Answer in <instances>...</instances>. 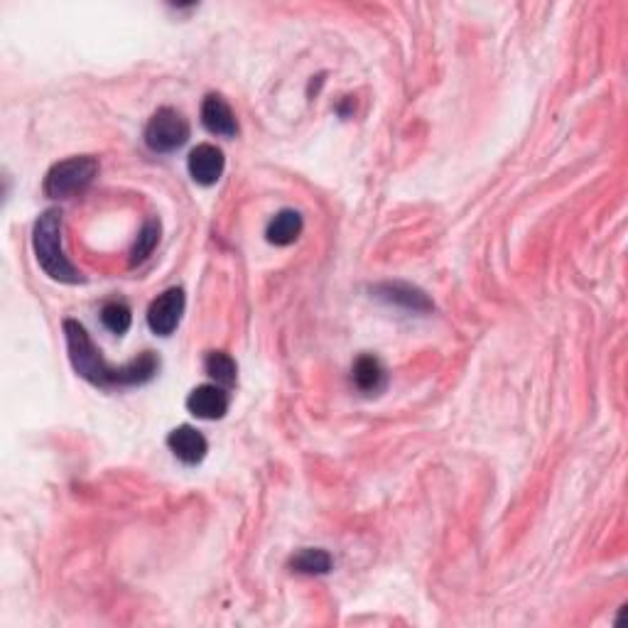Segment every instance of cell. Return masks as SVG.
<instances>
[{
	"instance_id": "obj_1",
	"label": "cell",
	"mask_w": 628,
	"mask_h": 628,
	"mask_svg": "<svg viewBox=\"0 0 628 628\" xmlns=\"http://www.w3.org/2000/svg\"><path fill=\"white\" fill-rule=\"evenodd\" d=\"M64 337H67L69 361H72L74 371L91 386L106 388V391L108 388L143 386V383L153 381L157 371H160V359L153 351H143L138 359L123 366H108L104 356H101V349L91 341L84 324H79L77 319L64 322Z\"/></svg>"
},
{
	"instance_id": "obj_2",
	"label": "cell",
	"mask_w": 628,
	"mask_h": 628,
	"mask_svg": "<svg viewBox=\"0 0 628 628\" xmlns=\"http://www.w3.org/2000/svg\"><path fill=\"white\" fill-rule=\"evenodd\" d=\"M62 229L64 219L59 209H47L40 219L35 221V229H32V248H35V258L40 263V268L50 275L52 280L59 283L77 285L84 283L77 265L67 258L62 246Z\"/></svg>"
},
{
	"instance_id": "obj_3",
	"label": "cell",
	"mask_w": 628,
	"mask_h": 628,
	"mask_svg": "<svg viewBox=\"0 0 628 628\" xmlns=\"http://www.w3.org/2000/svg\"><path fill=\"white\" fill-rule=\"evenodd\" d=\"M99 175V160L91 155H77L69 157V160L57 162V165L50 167L47 172L45 189L47 197L52 199H67L74 197V194L86 192L91 187V182Z\"/></svg>"
},
{
	"instance_id": "obj_4",
	"label": "cell",
	"mask_w": 628,
	"mask_h": 628,
	"mask_svg": "<svg viewBox=\"0 0 628 628\" xmlns=\"http://www.w3.org/2000/svg\"><path fill=\"white\" fill-rule=\"evenodd\" d=\"M189 133H192V128H189L184 113L172 106H162L150 116L148 126H145V145L160 155L175 153L187 143Z\"/></svg>"
},
{
	"instance_id": "obj_5",
	"label": "cell",
	"mask_w": 628,
	"mask_h": 628,
	"mask_svg": "<svg viewBox=\"0 0 628 628\" xmlns=\"http://www.w3.org/2000/svg\"><path fill=\"white\" fill-rule=\"evenodd\" d=\"M184 314V290L182 288H170L162 292L157 300H153L148 310V327L153 329L160 337H170L177 327H180V319Z\"/></svg>"
},
{
	"instance_id": "obj_6",
	"label": "cell",
	"mask_w": 628,
	"mask_h": 628,
	"mask_svg": "<svg viewBox=\"0 0 628 628\" xmlns=\"http://www.w3.org/2000/svg\"><path fill=\"white\" fill-rule=\"evenodd\" d=\"M231 405V395L224 386L219 383H204V386H197L187 398V410L194 415V418L202 420H221L226 413H229Z\"/></svg>"
},
{
	"instance_id": "obj_7",
	"label": "cell",
	"mask_w": 628,
	"mask_h": 628,
	"mask_svg": "<svg viewBox=\"0 0 628 628\" xmlns=\"http://www.w3.org/2000/svg\"><path fill=\"white\" fill-rule=\"evenodd\" d=\"M167 447L175 454L184 467H197L204 462L209 452V442L197 427L192 425H180L167 435Z\"/></svg>"
},
{
	"instance_id": "obj_8",
	"label": "cell",
	"mask_w": 628,
	"mask_h": 628,
	"mask_svg": "<svg viewBox=\"0 0 628 628\" xmlns=\"http://www.w3.org/2000/svg\"><path fill=\"white\" fill-rule=\"evenodd\" d=\"M187 167L194 182L202 184V187H211V184L219 182L221 175H224L226 157L216 145L202 143L189 153Z\"/></svg>"
},
{
	"instance_id": "obj_9",
	"label": "cell",
	"mask_w": 628,
	"mask_h": 628,
	"mask_svg": "<svg viewBox=\"0 0 628 628\" xmlns=\"http://www.w3.org/2000/svg\"><path fill=\"white\" fill-rule=\"evenodd\" d=\"M202 123L211 135H221V138H236L238 121L234 108L221 94H209L202 104Z\"/></svg>"
},
{
	"instance_id": "obj_10",
	"label": "cell",
	"mask_w": 628,
	"mask_h": 628,
	"mask_svg": "<svg viewBox=\"0 0 628 628\" xmlns=\"http://www.w3.org/2000/svg\"><path fill=\"white\" fill-rule=\"evenodd\" d=\"M351 381L364 395H378L386 391L388 373L386 366L381 364V359H376L373 354H364L354 361L351 368Z\"/></svg>"
},
{
	"instance_id": "obj_11",
	"label": "cell",
	"mask_w": 628,
	"mask_h": 628,
	"mask_svg": "<svg viewBox=\"0 0 628 628\" xmlns=\"http://www.w3.org/2000/svg\"><path fill=\"white\" fill-rule=\"evenodd\" d=\"M302 229H305V221H302V214L295 209H283L270 219L268 229H265V238L273 246H290L300 238Z\"/></svg>"
},
{
	"instance_id": "obj_12",
	"label": "cell",
	"mask_w": 628,
	"mask_h": 628,
	"mask_svg": "<svg viewBox=\"0 0 628 628\" xmlns=\"http://www.w3.org/2000/svg\"><path fill=\"white\" fill-rule=\"evenodd\" d=\"M290 567L300 575H327L332 570V555L319 548H305L292 557Z\"/></svg>"
},
{
	"instance_id": "obj_13",
	"label": "cell",
	"mask_w": 628,
	"mask_h": 628,
	"mask_svg": "<svg viewBox=\"0 0 628 628\" xmlns=\"http://www.w3.org/2000/svg\"><path fill=\"white\" fill-rule=\"evenodd\" d=\"M204 371L214 378L219 386L231 388L238 378V366L226 351H209L207 359H204Z\"/></svg>"
},
{
	"instance_id": "obj_14",
	"label": "cell",
	"mask_w": 628,
	"mask_h": 628,
	"mask_svg": "<svg viewBox=\"0 0 628 628\" xmlns=\"http://www.w3.org/2000/svg\"><path fill=\"white\" fill-rule=\"evenodd\" d=\"M378 292H383L381 297H386V300L393 302V305H403V307H408V310H413V312L430 310V307H432L430 300H427V297L422 295L420 290L410 288V285H400V283L381 285V288H378Z\"/></svg>"
},
{
	"instance_id": "obj_15",
	"label": "cell",
	"mask_w": 628,
	"mask_h": 628,
	"mask_svg": "<svg viewBox=\"0 0 628 628\" xmlns=\"http://www.w3.org/2000/svg\"><path fill=\"white\" fill-rule=\"evenodd\" d=\"M101 322H104V327L108 329V332L116 334V337H123L133 324L131 307H128L123 300L106 302V305L101 307Z\"/></svg>"
},
{
	"instance_id": "obj_16",
	"label": "cell",
	"mask_w": 628,
	"mask_h": 628,
	"mask_svg": "<svg viewBox=\"0 0 628 628\" xmlns=\"http://www.w3.org/2000/svg\"><path fill=\"white\" fill-rule=\"evenodd\" d=\"M157 241H160V221L148 219L145 221L143 231H140L138 241H135V248L131 251V268L140 265L143 261H148L153 256Z\"/></svg>"
}]
</instances>
